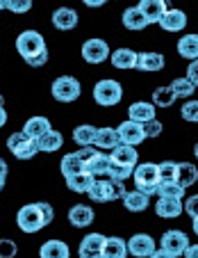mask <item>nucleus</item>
<instances>
[{"mask_svg": "<svg viewBox=\"0 0 198 258\" xmlns=\"http://www.w3.org/2000/svg\"><path fill=\"white\" fill-rule=\"evenodd\" d=\"M84 5H87V7H103V5H105V0H87Z\"/></svg>", "mask_w": 198, "mask_h": 258, "instance_id": "50", "label": "nucleus"}, {"mask_svg": "<svg viewBox=\"0 0 198 258\" xmlns=\"http://www.w3.org/2000/svg\"><path fill=\"white\" fill-rule=\"evenodd\" d=\"M48 131H53L48 117H32V119H28V121H25V126H23V131H21V133H23V135H28L30 140L37 142L39 137H44Z\"/></svg>", "mask_w": 198, "mask_h": 258, "instance_id": "19", "label": "nucleus"}, {"mask_svg": "<svg viewBox=\"0 0 198 258\" xmlns=\"http://www.w3.org/2000/svg\"><path fill=\"white\" fill-rule=\"evenodd\" d=\"M162 131H164V126H162V121H157V119H153V121L144 123V135H146V140H148V137H160Z\"/></svg>", "mask_w": 198, "mask_h": 258, "instance_id": "43", "label": "nucleus"}, {"mask_svg": "<svg viewBox=\"0 0 198 258\" xmlns=\"http://www.w3.org/2000/svg\"><path fill=\"white\" fill-rule=\"evenodd\" d=\"M184 258H198V244H187L182 251Z\"/></svg>", "mask_w": 198, "mask_h": 258, "instance_id": "47", "label": "nucleus"}, {"mask_svg": "<svg viewBox=\"0 0 198 258\" xmlns=\"http://www.w3.org/2000/svg\"><path fill=\"white\" fill-rule=\"evenodd\" d=\"M93 137H96V126H91V123H82V126L73 128V142H75L80 149L93 146Z\"/></svg>", "mask_w": 198, "mask_h": 258, "instance_id": "30", "label": "nucleus"}, {"mask_svg": "<svg viewBox=\"0 0 198 258\" xmlns=\"http://www.w3.org/2000/svg\"><path fill=\"white\" fill-rule=\"evenodd\" d=\"M128 117H130V121L144 126V123H148L155 119V105L153 103H146V101H137L128 107Z\"/></svg>", "mask_w": 198, "mask_h": 258, "instance_id": "18", "label": "nucleus"}, {"mask_svg": "<svg viewBox=\"0 0 198 258\" xmlns=\"http://www.w3.org/2000/svg\"><path fill=\"white\" fill-rule=\"evenodd\" d=\"M160 25L166 32H180L187 25V14L182 10H166L164 16L160 19Z\"/></svg>", "mask_w": 198, "mask_h": 258, "instance_id": "20", "label": "nucleus"}, {"mask_svg": "<svg viewBox=\"0 0 198 258\" xmlns=\"http://www.w3.org/2000/svg\"><path fill=\"white\" fill-rule=\"evenodd\" d=\"M178 53L184 59H198V34H184L178 41Z\"/></svg>", "mask_w": 198, "mask_h": 258, "instance_id": "32", "label": "nucleus"}, {"mask_svg": "<svg viewBox=\"0 0 198 258\" xmlns=\"http://www.w3.org/2000/svg\"><path fill=\"white\" fill-rule=\"evenodd\" d=\"M107 178L123 183V180L132 178V169H130V167H119V165H112V162H110V174H107Z\"/></svg>", "mask_w": 198, "mask_h": 258, "instance_id": "39", "label": "nucleus"}, {"mask_svg": "<svg viewBox=\"0 0 198 258\" xmlns=\"http://www.w3.org/2000/svg\"><path fill=\"white\" fill-rule=\"evenodd\" d=\"M16 53L28 62V67H44L48 62V46L41 32L37 30H25L16 37Z\"/></svg>", "mask_w": 198, "mask_h": 258, "instance_id": "1", "label": "nucleus"}, {"mask_svg": "<svg viewBox=\"0 0 198 258\" xmlns=\"http://www.w3.org/2000/svg\"><path fill=\"white\" fill-rule=\"evenodd\" d=\"M155 213L162 219H175L182 215V201L180 199H157Z\"/></svg>", "mask_w": 198, "mask_h": 258, "instance_id": "27", "label": "nucleus"}, {"mask_svg": "<svg viewBox=\"0 0 198 258\" xmlns=\"http://www.w3.org/2000/svg\"><path fill=\"white\" fill-rule=\"evenodd\" d=\"M66 180V187L71 192H80V195H87L89 192V187L93 185V178L87 174V171H82V174H75V176H68V178H64Z\"/></svg>", "mask_w": 198, "mask_h": 258, "instance_id": "33", "label": "nucleus"}, {"mask_svg": "<svg viewBox=\"0 0 198 258\" xmlns=\"http://www.w3.org/2000/svg\"><path fill=\"white\" fill-rule=\"evenodd\" d=\"M110 162L112 165H119V167H130V169H135V167L139 165V151H137L135 146L119 144L112 149Z\"/></svg>", "mask_w": 198, "mask_h": 258, "instance_id": "11", "label": "nucleus"}, {"mask_svg": "<svg viewBox=\"0 0 198 258\" xmlns=\"http://www.w3.org/2000/svg\"><path fill=\"white\" fill-rule=\"evenodd\" d=\"M180 114H182L184 121L196 123L198 121V101H187L182 105V110H180Z\"/></svg>", "mask_w": 198, "mask_h": 258, "instance_id": "40", "label": "nucleus"}, {"mask_svg": "<svg viewBox=\"0 0 198 258\" xmlns=\"http://www.w3.org/2000/svg\"><path fill=\"white\" fill-rule=\"evenodd\" d=\"M0 107H5V98H3V94H0Z\"/></svg>", "mask_w": 198, "mask_h": 258, "instance_id": "52", "label": "nucleus"}, {"mask_svg": "<svg viewBox=\"0 0 198 258\" xmlns=\"http://www.w3.org/2000/svg\"><path fill=\"white\" fill-rule=\"evenodd\" d=\"M175 101H178V98H175V94L171 92V87H155V92H153V105L155 107H171Z\"/></svg>", "mask_w": 198, "mask_h": 258, "instance_id": "35", "label": "nucleus"}, {"mask_svg": "<svg viewBox=\"0 0 198 258\" xmlns=\"http://www.w3.org/2000/svg\"><path fill=\"white\" fill-rule=\"evenodd\" d=\"M55 219V210L50 204H28L16 213V224L23 233H39L41 229H46L48 224H53Z\"/></svg>", "mask_w": 198, "mask_h": 258, "instance_id": "2", "label": "nucleus"}, {"mask_svg": "<svg viewBox=\"0 0 198 258\" xmlns=\"http://www.w3.org/2000/svg\"><path fill=\"white\" fill-rule=\"evenodd\" d=\"M7 149H10L12 156L19 158V160H30V158H34L39 153L37 142L30 140L23 133H12V135L7 137Z\"/></svg>", "mask_w": 198, "mask_h": 258, "instance_id": "7", "label": "nucleus"}, {"mask_svg": "<svg viewBox=\"0 0 198 258\" xmlns=\"http://www.w3.org/2000/svg\"><path fill=\"white\" fill-rule=\"evenodd\" d=\"M110 59H112V64H114V69L130 71L137 64V53L132 48H116L114 53H110Z\"/></svg>", "mask_w": 198, "mask_h": 258, "instance_id": "25", "label": "nucleus"}, {"mask_svg": "<svg viewBox=\"0 0 198 258\" xmlns=\"http://www.w3.org/2000/svg\"><path fill=\"white\" fill-rule=\"evenodd\" d=\"M5 10L14 12V14H25L32 10V3L30 0H5Z\"/></svg>", "mask_w": 198, "mask_h": 258, "instance_id": "41", "label": "nucleus"}, {"mask_svg": "<svg viewBox=\"0 0 198 258\" xmlns=\"http://www.w3.org/2000/svg\"><path fill=\"white\" fill-rule=\"evenodd\" d=\"M7 123V112H5V107H0V128Z\"/></svg>", "mask_w": 198, "mask_h": 258, "instance_id": "51", "label": "nucleus"}, {"mask_svg": "<svg viewBox=\"0 0 198 258\" xmlns=\"http://www.w3.org/2000/svg\"><path fill=\"white\" fill-rule=\"evenodd\" d=\"M132 178H135V187L137 192L146 197H153L157 190V165L155 162H139V165L132 169Z\"/></svg>", "mask_w": 198, "mask_h": 258, "instance_id": "4", "label": "nucleus"}, {"mask_svg": "<svg viewBox=\"0 0 198 258\" xmlns=\"http://www.w3.org/2000/svg\"><path fill=\"white\" fill-rule=\"evenodd\" d=\"M0 178H5L7 180V162L0 158Z\"/></svg>", "mask_w": 198, "mask_h": 258, "instance_id": "49", "label": "nucleus"}, {"mask_svg": "<svg viewBox=\"0 0 198 258\" xmlns=\"http://www.w3.org/2000/svg\"><path fill=\"white\" fill-rule=\"evenodd\" d=\"M157 195L160 199H180L182 201L184 197V187H180L178 183H157Z\"/></svg>", "mask_w": 198, "mask_h": 258, "instance_id": "36", "label": "nucleus"}, {"mask_svg": "<svg viewBox=\"0 0 198 258\" xmlns=\"http://www.w3.org/2000/svg\"><path fill=\"white\" fill-rule=\"evenodd\" d=\"M84 171H87L93 180L107 178V174H110V156H107V153H103V151L93 153V156L84 162Z\"/></svg>", "mask_w": 198, "mask_h": 258, "instance_id": "13", "label": "nucleus"}, {"mask_svg": "<svg viewBox=\"0 0 198 258\" xmlns=\"http://www.w3.org/2000/svg\"><path fill=\"white\" fill-rule=\"evenodd\" d=\"M5 10V0H0V12Z\"/></svg>", "mask_w": 198, "mask_h": 258, "instance_id": "53", "label": "nucleus"}, {"mask_svg": "<svg viewBox=\"0 0 198 258\" xmlns=\"http://www.w3.org/2000/svg\"><path fill=\"white\" fill-rule=\"evenodd\" d=\"M196 204H198V197H191V199H187L182 204V210H187L189 215H191L193 219V231H198V217H196Z\"/></svg>", "mask_w": 198, "mask_h": 258, "instance_id": "44", "label": "nucleus"}, {"mask_svg": "<svg viewBox=\"0 0 198 258\" xmlns=\"http://www.w3.org/2000/svg\"><path fill=\"white\" fill-rule=\"evenodd\" d=\"M196 180H198L196 165H191V162H178V167H175V183L187 190V187H191Z\"/></svg>", "mask_w": 198, "mask_h": 258, "instance_id": "24", "label": "nucleus"}, {"mask_svg": "<svg viewBox=\"0 0 198 258\" xmlns=\"http://www.w3.org/2000/svg\"><path fill=\"white\" fill-rule=\"evenodd\" d=\"M93 153H98V149H96V146H84V149H80V151H75V156L80 158V160H82V162H87L89 158L93 156Z\"/></svg>", "mask_w": 198, "mask_h": 258, "instance_id": "45", "label": "nucleus"}, {"mask_svg": "<svg viewBox=\"0 0 198 258\" xmlns=\"http://www.w3.org/2000/svg\"><path fill=\"white\" fill-rule=\"evenodd\" d=\"M93 213L91 206H84V204H75L71 210H68V222H71L75 229H87V226L93 224Z\"/></svg>", "mask_w": 198, "mask_h": 258, "instance_id": "16", "label": "nucleus"}, {"mask_svg": "<svg viewBox=\"0 0 198 258\" xmlns=\"http://www.w3.org/2000/svg\"><path fill=\"white\" fill-rule=\"evenodd\" d=\"M184 80H189L191 85H196V80H198V59H193L191 64H189V69H187V78Z\"/></svg>", "mask_w": 198, "mask_h": 258, "instance_id": "46", "label": "nucleus"}, {"mask_svg": "<svg viewBox=\"0 0 198 258\" xmlns=\"http://www.w3.org/2000/svg\"><path fill=\"white\" fill-rule=\"evenodd\" d=\"M189 244V238H187V233H182V231H166L164 235H162V240H160V249H164L166 253H171L173 258H178V256H182V251H184V247Z\"/></svg>", "mask_w": 198, "mask_h": 258, "instance_id": "10", "label": "nucleus"}, {"mask_svg": "<svg viewBox=\"0 0 198 258\" xmlns=\"http://www.w3.org/2000/svg\"><path fill=\"white\" fill-rule=\"evenodd\" d=\"M123 25H126L128 30H132V32H139V30H146L148 28V23H146V19L141 16V12L137 10V7H128L126 12H123Z\"/></svg>", "mask_w": 198, "mask_h": 258, "instance_id": "31", "label": "nucleus"}, {"mask_svg": "<svg viewBox=\"0 0 198 258\" xmlns=\"http://www.w3.org/2000/svg\"><path fill=\"white\" fill-rule=\"evenodd\" d=\"M169 3H164V0H141L139 5H137V10L141 12V16L146 19V23H160V19L164 16V12L169 10Z\"/></svg>", "mask_w": 198, "mask_h": 258, "instance_id": "14", "label": "nucleus"}, {"mask_svg": "<svg viewBox=\"0 0 198 258\" xmlns=\"http://www.w3.org/2000/svg\"><path fill=\"white\" fill-rule=\"evenodd\" d=\"M123 206H126L130 213H144L146 208L150 206V197L141 195V192L132 190V192H126V197H123Z\"/></svg>", "mask_w": 198, "mask_h": 258, "instance_id": "29", "label": "nucleus"}, {"mask_svg": "<svg viewBox=\"0 0 198 258\" xmlns=\"http://www.w3.org/2000/svg\"><path fill=\"white\" fill-rule=\"evenodd\" d=\"M50 92H53L55 101H59V103H73V101H77V96H80L82 87H80L77 78H73V76H59V78L53 83Z\"/></svg>", "mask_w": 198, "mask_h": 258, "instance_id": "6", "label": "nucleus"}, {"mask_svg": "<svg viewBox=\"0 0 198 258\" xmlns=\"http://www.w3.org/2000/svg\"><path fill=\"white\" fill-rule=\"evenodd\" d=\"M116 135H119V144L135 146V149L146 140L144 126H141V123L130 121V119H128V121H123V123H119V128H116Z\"/></svg>", "mask_w": 198, "mask_h": 258, "instance_id": "9", "label": "nucleus"}, {"mask_svg": "<svg viewBox=\"0 0 198 258\" xmlns=\"http://www.w3.org/2000/svg\"><path fill=\"white\" fill-rule=\"evenodd\" d=\"M103 244H105L103 233H87L80 242V258H103Z\"/></svg>", "mask_w": 198, "mask_h": 258, "instance_id": "15", "label": "nucleus"}, {"mask_svg": "<svg viewBox=\"0 0 198 258\" xmlns=\"http://www.w3.org/2000/svg\"><path fill=\"white\" fill-rule=\"evenodd\" d=\"M53 25L57 30H73L77 25V12L71 10V7H59V10L53 12Z\"/></svg>", "mask_w": 198, "mask_h": 258, "instance_id": "22", "label": "nucleus"}, {"mask_svg": "<svg viewBox=\"0 0 198 258\" xmlns=\"http://www.w3.org/2000/svg\"><path fill=\"white\" fill-rule=\"evenodd\" d=\"M39 258H71V249L62 240H48L39 249Z\"/></svg>", "mask_w": 198, "mask_h": 258, "instance_id": "23", "label": "nucleus"}, {"mask_svg": "<svg viewBox=\"0 0 198 258\" xmlns=\"http://www.w3.org/2000/svg\"><path fill=\"white\" fill-rule=\"evenodd\" d=\"M128 253H132L135 258H148L155 251V240L148 233H135L130 240H126Z\"/></svg>", "mask_w": 198, "mask_h": 258, "instance_id": "12", "label": "nucleus"}, {"mask_svg": "<svg viewBox=\"0 0 198 258\" xmlns=\"http://www.w3.org/2000/svg\"><path fill=\"white\" fill-rule=\"evenodd\" d=\"M64 144V137L59 131H48L44 137H39L37 140V149L39 151H44V153H55L59 151Z\"/></svg>", "mask_w": 198, "mask_h": 258, "instance_id": "28", "label": "nucleus"}, {"mask_svg": "<svg viewBox=\"0 0 198 258\" xmlns=\"http://www.w3.org/2000/svg\"><path fill=\"white\" fill-rule=\"evenodd\" d=\"M166 64L164 55L162 53H153V50H146V53H137V64L135 69L139 71H148V73H155V71H162Z\"/></svg>", "mask_w": 198, "mask_h": 258, "instance_id": "17", "label": "nucleus"}, {"mask_svg": "<svg viewBox=\"0 0 198 258\" xmlns=\"http://www.w3.org/2000/svg\"><path fill=\"white\" fill-rule=\"evenodd\" d=\"M59 167H62V176H64V178L75 176V174H82V171H84V162L80 160L75 153H66V156L62 158V162H59Z\"/></svg>", "mask_w": 198, "mask_h": 258, "instance_id": "34", "label": "nucleus"}, {"mask_svg": "<svg viewBox=\"0 0 198 258\" xmlns=\"http://www.w3.org/2000/svg\"><path fill=\"white\" fill-rule=\"evenodd\" d=\"M148 258H173V256H171V253H166L164 249H155V251L150 253Z\"/></svg>", "mask_w": 198, "mask_h": 258, "instance_id": "48", "label": "nucleus"}, {"mask_svg": "<svg viewBox=\"0 0 198 258\" xmlns=\"http://www.w3.org/2000/svg\"><path fill=\"white\" fill-rule=\"evenodd\" d=\"M19 253V244L10 238H3L0 240V258H14Z\"/></svg>", "mask_w": 198, "mask_h": 258, "instance_id": "42", "label": "nucleus"}, {"mask_svg": "<svg viewBox=\"0 0 198 258\" xmlns=\"http://www.w3.org/2000/svg\"><path fill=\"white\" fill-rule=\"evenodd\" d=\"M103 258H128L126 240L119 238V235L105 238V244H103Z\"/></svg>", "mask_w": 198, "mask_h": 258, "instance_id": "26", "label": "nucleus"}, {"mask_svg": "<svg viewBox=\"0 0 198 258\" xmlns=\"http://www.w3.org/2000/svg\"><path fill=\"white\" fill-rule=\"evenodd\" d=\"M169 87H171V92L175 94V98H187V96H191V94L196 92V85H191L189 80H184V78L173 80Z\"/></svg>", "mask_w": 198, "mask_h": 258, "instance_id": "38", "label": "nucleus"}, {"mask_svg": "<svg viewBox=\"0 0 198 258\" xmlns=\"http://www.w3.org/2000/svg\"><path fill=\"white\" fill-rule=\"evenodd\" d=\"M175 167H178V162H160L157 165V180L160 183H175Z\"/></svg>", "mask_w": 198, "mask_h": 258, "instance_id": "37", "label": "nucleus"}, {"mask_svg": "<svg viewBox=\"0 0 198 258\" xmlns=\"http://www.w3.org/2000/svg\"><path fill=\"white\" fill-rule=\"evenodd\" d=\"M123 98V87L121 83H116V80H101V83L93 85V101L103 107H114L119 105Z\"/></svg>", "mask_w": 198, "mask_h": 258, "instance_id": "5", "label": "nucleus"}, {"mask_svg": "<svg viewBox=\"0 0 198 258\" xmlns=\"http://www.w3.org/2000/svg\"><path fill=\"white\" fill-rule=\"evenodd\" d=\"M93 146H96L98 151H101V149H105V151H112L114 146H119V135H116V128H110V126L96 128Z\"/></svg>", "mask_w": 198, "mask_h": 258, "instance_id": "21", "label": "nucleus"}, {"mask_svg": "<svg viewBox=\"0 0 198 258\" xmlns=\"http://www.w3.org/2000/svg\"><path fill=\"white\" fill-rule=\"evenodd\" d=\"M82 59L87 64H103L110 59V46L105 39H87L82 44Z\"/></svg>", "mask_w": 198, "mask_h": 258, "instance_id": "8", "label": "nucleus"}, {"mask_svg": "<svg viewBox=\"0 0 198 258\" xmlns=\"http://www.w3.org/2000/svg\"><path fill=\"white\" fill-rule=\"evenodd\" d=\"M126 185L119 183V180H112V178H98L93 180V185L89 187L87 195L91 197V201L101 204V201H119L126 197Z\"/></svg>", "mask_w": 198, "mask_h": 258, "instance_id": "3", "label": "nucleus"}]
</instances>
